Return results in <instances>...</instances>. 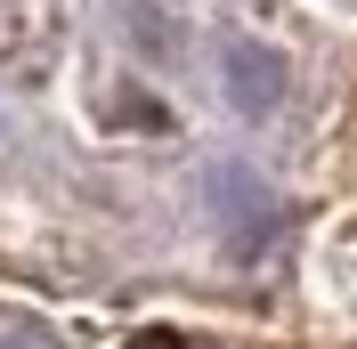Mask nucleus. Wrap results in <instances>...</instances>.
Wrapping results in <instances>:
<instances>
[{"instance_id": "1", "label": "nucleus", "mask_w": 357, "mask_h": 349, "mask_svg": "<svg viewBox=\"0 0 357 349\" xmlns=\"http://www.w3.org/2000/svg\"><path fill=\"white\" fill-rule=\"evenodd\" d=\"M220 82H227V106L260 122V114L284 106V82H292V73H284V57H276L268 41H227L220 49Z\"/></svg>"}, {"instance_id": "2", "label": "nucleus", "mask_w": 357, "mask_h": 349, "mask_svg": "<svg viewBox=\"0 0 357 349\" xmlns=\"http://www.w3.org/2000/svg\"><path fill=\"white\" fill-rule=\"evenodd\" d=\"M211 211L227 219V244H236V252H260V236L268 228H276V203H268V187L252 171H236V163H227V171H211Z\"/></svg>"}, {"instance_id": "3", "label": "nucleus", "mask_w": 357, "mask_h": 349, "mask_svg": "<svg viewBox=\"0 0 357 349\" xmlns=\"http://www.w3.org/2000/svg\"><path fill=\"white\" fill-rule=\"evenodd\" d=\"M0 349H49V341H33V333H0Z\"/></svg>"}]
</instances>
